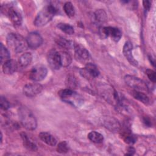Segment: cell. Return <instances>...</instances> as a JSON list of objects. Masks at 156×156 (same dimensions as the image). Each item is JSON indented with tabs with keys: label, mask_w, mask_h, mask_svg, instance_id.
Returning <instances> with one entry per match:
<instances>
[{
	"label": "cell",
	"mask_w": 156,
	"mask_h": 156,
	"mask_svg": "<svg viewBox=\"0 0 156 156\" xmlns=\"http://www.w3.org/2000/svg\"><path fill=\"white\" fill-rule=\"evenodd\" d=\"M126 83L133 89L140 91H147L148 87L146 83L141 79L131 75H126L124 77Z\"/></svg>",
	"instance_id": "8992f818"
},
{
	"label": "cell",
	"mask_w": 156,
	"mask_h": 156,
	"mask_svg": "<svg viewBox=\"0 0 156 156\" xmlns=\"http://www.w3.org/2000/svg\"><path fill=\"white\" fill-rule=\"evenodd\" d=\"M19 119L22 126L28 130H34L37 126V119L32 112L26 107L19 108L18 111Z\"/></svg>",
	"instance_id": "7a4b0ae2"
},
{
	"label": "cell",
	"mask_w": 156,
	"mask_h": 156,
	"mask_svg": "<svg viewBox=\"0 0 156 156\" xmlns=\"http://www.w3.org/2000/svg\"><path fill=\"white\" fill-rule=\"evenodd\" d=\"M0 106H1V109L4 110H7L9 109V108L10 107L9 102L5 97H3V96L1 97Z\"/></svg>",
	"instance_id": "f546056e"
},
{
	"label": "cell",
	"mask_w": 156,
	"mask_h": 156,
	"mask_svg": "<svg viewBox=\"0 0 156 156\" xmlns=\"http://www.w3.org/2000/svg\"><path fill=\"white\" fill-rule=\"evenodd\" d=\"M69 151V146L66 141L60 142L57 146V151L60 154H65Z\"/></svg>",
	"instance_id": "f1b7e54d"
},
{
	"label": "cell",
	"mask_w": 156,
	"mask_h": 156,
	"mask_svg": "<svg viewBox=\"0 0 156 156\" xmlns=\"http://www.w3.org/2000/svg\"><path fill=\"white\" fill-rule=\"evenodd\" d=\"M21 136L23 140V145L27 149L33 152L36 151L37 150V145L30 140V139L26 135V133H25L24 132H22L21 133Z\"/></svg>",
	"instance_id": "ac0fdd59"
},
{
	"label": "cell",
	"mask_w": 156,
	"mask_h": 156,
	"mask_svg": "<svg viewBox=\"0 0 156 156\" xmlns=\"http://www.w3.org/2000/svg\"><path fill=\"white\" fill-rule=\"evenodd\" d=\"M47 61L49 66L55 70L59 69L62 66L58 52L54 49L51 50L47 54Z\"/></svg>",
	"instance_id": "9c48e42d"
},
{
	"label": "cell",
	"mask_w": 156,
	"mask_h": 156,
	"mask_svg": "<svg viewBox=\"0 0 156 156\" xmlns=\"http://www.w3.org/2000/svg\"><path fill=\"white\" fill-rule=\"evenodd\" d=\"M0 55H1V63L2 65L6 61L10 59V55L8 51V49L3 45L2 43H1V50H0Z\"/></svg>",
	"instance_id": "484cf974"
},
{
	"label": "cell",
	"mask_w": 156,
	"mask_h": 156,
	"mask_svg": "<svg viewBox=\"0 0 156 156\" xmlns=\"http://www.w3.org/2000/svg\"><path fill=\"white\" fill-rule=\"evenodd\" d=\"M38 136L42 141H43L49 146H54L57 144L56 139L54 138V136H52L51 133L48 132H41L39 133Z\"/></svg>",
	"instance_id": "e0dca14e"
},
{
	"label": "cell",
	"mask_w": 156,
	"mask_h": 156,
	"mask_svg": "<svg viewBox=\"0 0 156 156\" xmlns=\"http://www.w3.org/2000/svg\"><path fill=\"white\" fill-rule=\"evenodd\" d=\"M56 41L59 46L66 49H70L73 48H74L75 46V44H73V41L66 40L64 38H58V39H57Z\"/></svg>",
	"instance_id": "d4e9b609"
},
{
	"label": "cell",
	"mask_w": 156,
	"mask_h": 156,
	"mask_svg": "<svg viewBox=\"0 0 156 156\" xmlns=\"http://www.w3.org/2000/svg\"><path fill=\"white\" fill-rule=\"evenodd\" d=\"M132 49H133V46L132 43L130 41H126L123 46L122 52H123L124 55L125 56L127 61L130 63V64L134 66H137L138 65V63L135 59L132 54Z\"/></svg>",
	"instance_id": "7c38bea8"
},
{
	"label": "cell",
	"mask_w": 156,
	"mask_h": 156,
	"mask_svg": "<svg viewBox=\"0 0 156 156\" xmlns=\"http://www.w3.org/2000/svg\"><path fill=\"white\" fill-rule=\"evenodd\" d=\"M2 133H1V143H2Z\"/></svg>",
	"instance_id": "d590c367"
},
{
	"label": "cell",
	"mask_w": 156,
	"mask_h": 156,
	"mask_svg": "<svg viewBox=\"0 0 156 156\" xmlns=\"http://www.w3.org/2000/svg\"><path fill=\"white\" fill-rule=\"evenodd\" d=\"M74 48L75 51L74 56L77 61L83 62L89 58L90 54L87 49L78 44H75Z\"/></svg>",
	"instance_id": "4fadbf2b"
},
{
	"label": "cell",
	"mask_w": 156,
	"mask_h": 156,
	"mask_svg": "<svg viewBox=\"0 0 156 156\" xmlns=\"http://www.w3.org/2000/svg\"><path fill=\"white\" fill-rule=\"evenodd\" d=\"M88 139L95 143H101L104 140L103 135L96 131H91L88 134Z\"/></svg>",
	"instance_id": "603a6c76"
},
{
	"label": "cell",
	"mask_w": 156,
	"mask_h": 156,
	"mask_svg": "<svg viewBox=\"0 0 156 156\" xmlns=\"http://www.w3.org/2000/svg\"><path fill=\"white\" fill-rule=\"evenodd\" d=\"M146 74L151 81H152V82H155L156 73L154 70L150 69H147L146 70Z\"/></svg>",
	"instance_id": "4dcf8cb0"
},
{
	"label": "cell",
	"mask_w": 156,
	"mask_h": 156,
	"mask_svg": "<svg viewBox=\"0 0 156 156\" xmlns=\"http://www.w3.org/2000/svg\"><path fill=\"white\" fill-rule=\"evenodd\" d=\"M99 32L102 38H106L110 37L115 42L119 41L122 37L121 30L118 28L113 27H101L99 29Z\"/></svg>",
	"instance_id": "52a82bcc"
},
{
	"label": "cell",
	"mask_w": 156,
	"mask_h": 156,
	"mask_svg": "<svg viewBox=\"0 0 156 156\" xmlns=\"http://www.w3.org/2000/svg\"><path fill=\"white\" fill-rule=\"evenodd\" d=\"M95 21L98 23H103L107 20V16L103 9H98L94 13Z\"/></svg>",
	"instance_id": "7402d4cb"
},
{
	"label": "cell",
	"mask_w": 156,
	"mask_h": 156,
	"mask_svg": "<svg viewBox=\"0 0 156 156\" xmlns=\"http://www.w3.org/2000/svg\"><path fill=\"white\" fill-rule=\"evenodd\" d=\"M143 122L147 126H151V120L147 118V117H144L143 118Z\"/></svg>",
	"instance_id": "836d02e7"
},
{
	"label": "cell",
	"mask_w": 156,
	"mask_h": 156,
	"mask_svg": "<svg viewBox=\"0 0 156 156\" xmlns=\"http://www.w3.org/2000/svg\"><path fill=\"white\" fill-rule=\"evenodd\" d=\"M104 126L112 132H117L119 130L121 126L119 122L114 118L107 117L103 122Z\"/></svg>",
	"instance_id": "2e32d148"
},
{
	"label": "cell",
	"mask_w": 156,
	"mask_h": 156,
	"mask_svg": "<svg viewBox=\"0 0 156 156\" xmlns=\"http://www.w3.org/2000/svg\"><path fill=\"white\" fill-rule=\"evenodd\" d=\"M82 75L85 77H96L99 75V71L97 66L92 63H87L83 69H82Z\"/></svg>",
	"instance_id": "5bb4252c"
},
{
	"label": "cell",
	"mask_w": 156,
	"mask_h": 156,
	"mask_svg": "<svg viewBox=\"0 0 156 156\" xmlns=\"http://www.w3.org/2000/svg\"><path fill=\"white\" fill-rule=\"evenodd\" d=\"M7 44L15 52H21L28 48L26 39L23 36L15 33H10L7 37Z\"/></svg>",
	"instance_id": "3957f363"
},
{
	"label": "cell",
	"mask_w": 156,
	"mask_h": 156,
	"mask_svg": "<svg viewBox=\"0 0 156 156\" xmlns=\"http://www.w3.org/2000/svg\"><path fill=\"white\" fill-rule=\"evenodd\" d=\"M149 59L151 63L152 64V65L154 66V67H155V59L152 58V55H149Z\"/></svg>",
	"instance_id": "e575fe53"
},
{
	"label": "cell",
	"mask_w": 156,
	"mask_h": 156,
	"mask_svg": "<svg viewBox=\"0 0 156 156\" xmlns=\"http://www.w3.org/2000/svg\"><path fill=\"white\" fill-rule=\"evenodd\" d=\"M58 94L62 101L66 102V103L71 104L74 106L78 107L82 102L81 97L71 88L61 90Z\"/></svg>",
	"instance_id": "277c9868"
},
{
	"label": "cell",
	"mask_w": 156,
	"mask_h": 156,
	"mask_svg": "<svg viewBox=\"0 0 156 156\" xmlns=\"http://www.w3.org/2000/svg\"><path fill=\"white\" fill-rule=\"evenodd\" d=\"M143 7H144L145 10H149L150 9H151V1H147V0L143 1Z\"/></svg>",
	"instance_id": "1f68e13d"
},
{
	"label": "cell",
	"mask_w": 156,
	"mask_h": 156,
	"mask_svg": "<svg viewBox=\"0 0 156 156\" xmlns=\"http://www.w3.org/2000/svg\"><path fill=\"white\" fill-rule=\"evenodd\" d=\"M132 94L135 99L138 100L139 101L143 102V104H147L149 102V99L148 96L142 91L133 90Z\"/></svg>",
	"instance_id": "44dd1931"
},
{
	"label": "cell",
	"mask_w": 156,
	"mask_h": 156,
	"mask_svg": "<svg viewBox=\"0 0 156 156\" xmlns=\"http://www.w3.org/2000/svg\"><path fill=\"white\" fill-rule=\"evenodd\" d=\"M135 149L134 147H133L132 146H129L127 149V152L126 154V155H132L135 154Z\"/></svg>",
	"instance_id": "d6a6232c"
},
{
	"label": "cell",
	"mask_w": 156,
	"mask_h": 156,
	"mask_svg": "<svg viewBox=\"0 0 156 156\" xmlns=\"http://www.w3.org/2000/svg\"><path fill=\"white\" fill-rule=\"evenodd\" d=\"M43 90V86L37 83H30L26 84L23 87L24 94L29 98L34 97L40 94Z\"/></svg>",
	"instance_id": "8fae6325"
},
{
	"label": "cell",
	"mask_w": 156,
	"mask_h": 156,
	"mask_svg": "<svg viewBox=\"0 0 156 156\" xmlns=\"http://www.w3.org/2000/svg\"><path fill=\"white\" fill-rule=\"evenodd\" d=\"M32 55L30 52H24L19 58L18 64L20 66L25 68L27 66L32 62Z\"/></svg>",
	"instance_id": "d6986e66"
},
{
	"label": "cell",
	"mask_w": 156,
	"mask_h": 156,
	"mask_svg": "<svg viewBox=\"0 0 156 156\" xmlns=\"http://www.w3.org/2000/svg\"><path fill=\"white\" fill-rule=\"evenodd\" d=\"M48 73L47 68L41 64H37L34 66L29 72V78L34 81H41L43 80Z\"/></svg>",
	"instance_id": "ba28073f"
},
{
	"label": "cell",
	"mask_w": 156,
	"mask_h": 156,
	"mask_svg": "<svg viewBox=\"0 0 156 156\" xmlns=\"http://www.w3.org/2000/svg\"><path fill=\"white\" fill-rule=\"evenodd\" d=\"M17 69L18 63L14 60L10 59L2 64V71L5 74H12L16 71Z\"/></svg>",
	"instance_id": "9a60e30c"
},
{
	"label": "cell",
	"mask_w": 156,
	"mask_h": 156,
	"mask_svg": "<svg viewBox=\"0 0 156 156\" xmlns=\"http://www.w3.org/2000/svg\"><path fill=\"white\" fill-rule=\"evenodd\" d=\"M1 10L4 11L9 16L11 22L15 26H20L23 22V17L20 9L12 5H5L4 8L1 7Z\"/></svg>",
	"instance_id": "5b68a950"
},
{
	"label": "cell",
	"mask_w": 156,
	"mask_h": 156,
	"mask_svg": "<svg viewBox=\"0 0 156 156\" xmlns=\"http://www.w3.org/2000/svg\"><path fill=\"white\" fill-rule=\"evenodd\" d=\"M122 136H123L124 141L129 144H133L136 141V136L132 134L130 130H127L126 129L124 131L122 132Z\"/></svg>",
	"instance_id": "cb8c5ba5"
},
{
	"label": "cell",
	"mask_w": 156,
	"mask_h": 156,
	"mask_svg": "<svg viewBox=\"0 0 156 156\" xmlns=\"http://www.w3.org/2000/svg\"><path fill=\"white\" fill-rule=\"evenodd\" d=\"M63 10L68 16L73 17L75 14V10L73 4L71 2H66L63 5Z\"/></svg>",
	"instance_id": "83f0119b"
},
{
	"label": "cell",
	"mask_w": 156,
	"mask_h": 156,
	"mask_svg": "<svg viewBox=\"0 0 156 156\" xmlns=\"http://www.w3.org/2000/svg\"><path fill=\"white\" fill-rule=\"evenodd\" d=\"M58 54L62 66L67 67L69 66L72 62V58L71 55L65 51H60L58 52Z\"/></svg>",
	"instance_id": "ffe728a7"
},
{
	"label": "cell",
	"mask_w": 156,
	"mask_h": 156,
	"mask_svg": "<svg viewBox=\"0 0 156 156\" xmlns=\"http://www.w3.org/2000/svg\"><path fill=\"white\" fill-rule=\"evenodd\" d=\"M58 9L52 4L46 5L35 17L34 23L37 27H41L48 24L57 13Z\"/></svg>",
	"instance_id": "6da1fadb"
},
{
	"label": "cell",
	"mask_w": 156,
	"mask_h": 156,
	"mask_svg": "<svg viewBox=\"0 0 156 156\" xmlns=\"http://www.w3.org/2000/svg\"><path fill=\"white\" fill-rule=\"evenodd\" d=\"M26 41L29 48L35 49L41 45L43 43V38L38 33L32 32L27 35Z\"/></svg>",
	"instance_id": "30bf717a"
},
{
	"label": "cell",
	"mask_w": 156,
	"mask_h": 156,
	"mask_svg": "<svg viewBox=\"0 0 156 156\" xmlns=\"http://www.w3.org/2000/svg\"><path fill=\"white\" fill-rule=\"evenodd\" d=\"M57 27L60 30H62L64 33L68 34V35H72L74 32L73 27L71 25H70L69 24L60 23L57 24Z\"/></svg>",
	"instance_id": "4316f807"
}]
</instances>
